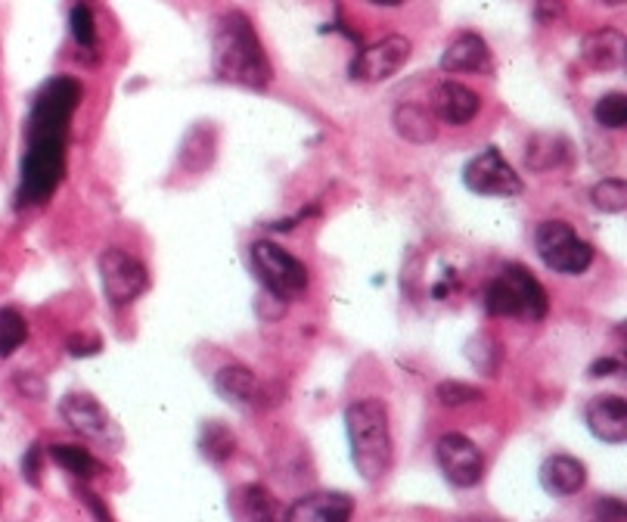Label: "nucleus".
I'll return each mask as SVG.
<instances>
[{"instance_id":"f257e3e1","label":"nucleus","mask_w":627,"mask_h":522,"mask_svg":"<svg viewBox=\"0 0 627 522\" xmlns=\"http://www.w3.org/2000/svg\"><path fill=\"white\" fill-rule=\"evenodd\" d=\"M81 103V84L75 78H50L38 91L29 116V143L19 169L16 205L34 209L44 205L65 174V143L69 122Z\"/></svg>"},{"instance_id":"f03ea898","label":"nucleus","mask_w":627,"mask_h":522,"mask_svg":"<svg viewBox=\"0 0 627 522\" xmlns=\"http://www.w3.org/2000/svg\"><path fill=\"white\" fill-rule=\"evenodd\" d=\"M212 69L221 81L240 84L249 91H264L274 78L259 34L252 29L249 16L240 10H230L214 22Z\"/></svg>"},{"instance_id":"7ed1b4c3","label":"nucleus","mask_w":627,"mask_h":522,"mask_svg":"<svg viewBox=\"0 0 627 522\" xmlns=\"http://www.w3.org/2000/svg\"><path fill=\"white\" fill-rule=\"evenodd\" d=\"M345 432L352 445L354 470L361 473V479L370 485L383 482L395 461L388 408L380 399L354 401L345 408Z\"/></svg>"},{"instance_id":"20e7f679","label":"nucleus","mask_w":627,"mask_h":522,"mask_svg":"<svg viewBox=\"0 0 627 522\" xmlns=\"http://www.w3.org/2000/svg\"><path fill=\"white\" fill-rule=\"evenodd\" d=\"M485 308L491 318H522V321H544L550 311L547 290L540 287L528 268L506 264L485 290Z\"/></svg>"},{"instance_id":"39448f33","label":"nucleus","mask_w":627,"mask_h":522,"mask_svg":"<svg viewBox=\"0 0 627 522\" xmlns=\"http://www.w3.org/2000/svg\"><path fill=\"white\" fill-rule=\"evenodd\" d=\"M249 259L264 292L274 295L276 302H295L307 292V268L283 247L259 240L249 247Z\"/></svg>"},{"instance_id":"423d86ee","label":"nucleus","mask_w":627,"mask_h":522,"mask_svg":"<svg viewBox=\"0 0 627 522\" xmlns=\"http://www.w3.org/2000/svg\"><path fill=\"white\" fill-rule=\"evenodd\" d=\"M535 249L540 261L556 274L578 277L594 264V247L582 240L568 221H544L535 231Z\"/></svg>"},{"instance_id":"0eeeda50","label":"nucleus","mask_w":627,"mask_h":522,"mask_svg":"<svg viewBox=\"0 0 627 522\" xmlns=\"http://www.w3.org/2000/svg\"><path fill=\"white\" fill-rule=\"evenodd\" d=\"M97 264H100V283H103V295H107L109 305H131L150 287L146 264L138 255L124 252V249L109 247Z\"/></svg>"},{"instance_id":"6e6552de","label":"nucleus","mask_w":627,"mask_h":522,"mask_svg":"<svg viewBox=\"0 0 627 522\" xmlns=\"http://www.w3.org/2000/svg\"><path fill=\"white\" fill-rule=\"evenodd\" d=\"M411 53H414V47L404 34H385L383 41L364 47L354 57L352 66H348V76L354 81H364V84H380V81L398 76L411 60Z\"/></svg>"},{"instance_id":"1a4fd4ad","label":"nucleus","mask_w":627,"mask_h":522,"mask_svg":"<svg viewBox=\"0 0 627 522\" xmlns=\"http://www.w3.org/2000/svg\"><path fill=\"white\" fill-rule=\"evenodd\" d=\"M435 461L454 489H475L485 476V458L463 432H444L435 445Z\"/></svg>"},{"instance_id":"9d476101","label":"nucleus","mask_w":627,"mask_h":522,"mask_svg":"<svg viewBox=\"0 0 627 522\" xmlns=\"http://www.w3.org/2000/svg\"><path fill=\"white\" fill-rule=\"evenodd\" d=\"M463 184L478 197H504L506 200V197H519L522 193V178L497 147H488L466 162Z\"/></svg>"},{"instance_id":"9b49d317","label":"nucleus","mask_w":627,"mask_h":522,"mask_svg":"<svg viewBox=\"0 0 627 522\" xmlns=\"http://www.w3.org/2000/svg\"><path fill=\"white\" fill-rule=\"evenodd\" d=\"M214 392L224 401H230L233 408H243V411H255L267 404V392L259 383V377L245 364H224V368L214 373Z\"/></svg>"},{"instance_id":"f8f14e48","label":"nucleus","mask_w":627,"mask_h":522,"mask_svg":"<svg viewBox=\"0 0 627 522\" xmlns=\"http://www.w3.org/2000/svg\"><path fill=\"white\" fill-rule=\"evenodd\" d=\"M584 423L606 445L627 442V401L621 395H597L584 408Z\"/></svg>"},{"instance_id":"ddd939ff","label":"nucleus","mask_w":627,"mask_h":522,"mask_svg":"<svg viewBox=\"0 0 627 522\" xmlns=\"http://www.w3.org/2000/svg\"><path fill=\"white\" fill-rule=\"evenodd\" d=\"M354 501L345 492H311L283 510V522H352Z\"/></svg>"},{"instance_id":"4468645a","label":"nucleus","mask_w":627,"mask_h":522,"mask_svg":"<svg viewBox=\"0 0 627 522\" xmlns=\"http://www.w3.org/2000/svg\"><path fill=\"white\" fill-rule=\"evenodd\" d=\"M60 414L69 423V430L81 439H107L112 430V420L103 411V404L88 392H69L60 401Z\"/></svg>"},{"instance_id":"2eb2a0df","label":"nucleus","mask_w":627,"mask_h":522,"mask_svg":"<svg viewBox=\"0 0 627 522\" xmlns=\"http://www.w3.org/2000/svg\"><path fill=\"white\" fill-rule=\"evenodd\" d=\"M478 107H482L478 93L459 81H442L432 91V116L444 124H454V128L469 124L478 116Z\"/></svg>"},{"instance_id":"dca6fc26","label":"nucleus","mask_w":627,"mask_h":522,"mask_svg":"<svg viewBox=\"0 0 627 522\" xmlns=\"http://www.w3.org/2000/svg\"><path fill=\"white\" fill-rule=\"evenodd\" d=\"M442 69L447 76H466V72H491V50L482 34L475 31H459L444 47Z\"/></svg>"},{"instance_id":"f3484780","label":"nucleus","mask_w":627,"mask_h":522,"mask_svg":"<svg viewBox=\"0 0 627 522\" xmlns=\"http://www.w3.org/2000/svg\"><path fill=\"white\" fill-rule=\"evenodd\" d=\"M627 41L618 29H599L590 31L582 44V60L587 69L594 72H615L625 66Z\"/></svg>"},{"instance_id":"a211bd4d","label":"nucleus","mask_w":627,"mask_h":522,"mask_svg":"<svg viewBox=\"0 0 627 522\" xmlns=\"http://www.w3.org/2000/svg\"><path fill=\"white\" fill-rule=\"evenodd\" d=\"M540 485L553 498H572L587 485V466L572 454H553L540 466Z\"/></svg>"},{"instance_id":"6ab92c4d","label":"nucleus","mask_w":627,"mask_h":522,"mask_svg":"<svg viewBox=\"0 0 627 522\" xmlns=\"http://www.w3.org/2000/svg\"><path fill=\"white\" fill-rule=\"evenodd\" d=\"M392 124H395L401 138L411 140L416 147H426L438 138V119L432 116V109L419 107V103H404V107L395 109Z\"/></svg>"},{"instance_id":"aec40b11","label":"nucleus","mask_w":627,"mask_h":522,"mask_svg":"<svg viewBox=\"0 0 627 522\" xmlns=\"http://www.w3.org/2000/svg\"><path fill=\"white\" fill-rule=\"evenodd\" d=\"M568 140L563 134H532L525 143V165L532 171L559 169L568 159Z\"/></svg>"},{"instance_id":"412c9836","label":"nucleus","mask_w":627,"mask_h":522,"mask_svg":"<svg viewBox=\"0 0 627 522\" xmlns=\"http://www.w3.org/2000/svg\"><path fill=\"white\" fill-rule=\"evenodd\" d=\"M214 159V128L212 124H196L181 143V165L186 171H202L212 165Z\"/></svg>"},{"instance_id":"4be33fe9","label":"nucleus","mask_w":627,"mask_h":522,"mask_svg":"<svg viewBox=\"0 0 627 522\" xmlns=\"http://www.w3.org/2000/svg\"><path fill=\"white\" fill-rule=\"evenodd\" d=\"M47 454L53 458V463H60L65 473H72L75 479H84V482L100 473V463H97V458H93L88 448L50 445V451H47Z\"/></svg>"},{"instance_id":"5701e85b","label":"nucleus","mask_w":627,"mask_h":522,"mask_svg":"<svg viewBox=\"0 0 627 522\" xmlns=\"http://www.w3.org/2000/svg\"><path fill=\"white\" fill-rule=\"evenodd\" d=\"M200 451L202 458H209L212 463H224L227 458H233V451H236V439H233V432L224 426V423H205L202 426V435H200Z\"/></svg>"},{"instance_id":"b1692460","label":"nucleus","mask_w":627,"mask_h":522,"mask_svg":"<svg viewBox=\"0 0 627 522\" xmlns=\"http://www.w3.org/2000/svg\"><path fill=\"white\" fill-rule=\"evenodd\" d=\"M243 508L249 522H283V508L264 485H245Z\"/></svg>"},{"instance_id":"393cba45","label":"nucleus","mask_w":627,"mask_h":522,"mask_svg":"<svg viewBox=\"0 0 627 522\" xmlns=\"http://www.w3.org/2000/svg\"><path fill=\"white\" fill-rule=\"evenodd\" d=\"M29 339V323L16 311V308H3L0 311V358H10L16 349H22Z\"/></svg>"},{"instance_id":"a878e982","label":"nucleus","mask_w":627,"mask_h":522,"mask_svg":"<svg viewBox=\"0 0 627 522\" xmlns=\"http://www.w3.org/2000/svg\"><path fill=\"white\" fill-rule=\"evenodd\" d=\"M590 200H594L599 212H606V215H621L627 209V184L621 178H603V181L594 184V190H590Z\"/></svg>"},{"instance_id":"bb28decb","label":"nucleus","mask_w":627,"mask_h":522,"mask_svg":"<svg viewBox=\"0 0 627 522\" xmlns=\"http://www.w3.org/2000/svg\"><path fill=\"white\" fill-rule=\"evenodd\" d=\"M469 361H473L475 370H482L485 377H494L497 368H500V345H497V339L491 337V333H478V337L469 339Z\"/></svg>"},{"instance_id":"cd10ccee","label":"nucleus","mask_w":627,"mask_h":522,"mask_svg":"<svg viewBox=\"0 0 627 522\" xmlns=\"http://www.w3.org/2000/svg\"><path fill=\"white\" fill-rule=\"evenodd\" d=\"M594 122L606 131H621L627 124V97L621 91L606 93L599 97L597 107H594Z\"/></svg>"},{"instance_id":"c85d7f7f","label":"nucleus","mask_w":627,"mask_h":522,"mask_svg":"<svg viewBox=\"0 0 627 522\" xmlns=\"http://www.w3.org/2000/svg\"><path fill=\"white\" fill-rule=\"evenodd\" d=\"M69 29L75 38L78 50L93 53L97 50V22H93V10L88 3H75L72 13H69Z\"/></svg>"},{"instance_id":"c756f323","label":"nucleus","mask_w":627,"mask_h":522,"mask_svg":"<svg viewBox=\"0 0 627 522\" xmlns=\"http://www.w3.org/2000/svg\"><path fill=\"white\" fill-rule=\"evenodd\" d=\"M435 399L442 401L444 408H463V404H473L482 399V392L469 383H459V380H444L435 389Z\"/></svg>"},{"instance_id":"7c9ffc66","label":"nucleus","mask_w":627,"mask_h":522,"mask_svg":"<svg viewBox=\"0 0 627 522\" xmlns=\"http://www.w3.org/2000/svg\"><path fill=\"white\" fill-rule=\"evenodd\" d=\"M590 520L594 522H627L625 501H621V498H613V494L597 498V501H594V508H590Z\"/></svg>"},{"instance_id":"2f4dec72","label":"nucleus","mask_w":627,"mask_h":522,"mask_svg":"<svg viewBox=\"0 0 627 522\" xmlns=\"http://www.w3.org/2000/svg\"><path fill=\"white\" fill-rule=\"evenodd\" d=\"M566 13V0H535V19L540 26H553Z\"/></svg>"},{"instance_id":"473e14b6","label":"nucleus","mask_w":627,"mask_h":522,"mask_svg":"<svg viewBox=\"0 0 627 522\" xmlns=\"http://www.w3.org/2000/svg\"><path fill=\"white\" fill-rule=\"evenodd\" d=\"M16 389H19L26 399H34V401L47 399V383L38 377V373H19V377H16Z\"/></svg>"},{"instance_id":"72a5a7b5","label":"nucleus","mask_w":627,"mask_h":522,"mask_svg":"<svg viewBox=\"0 0 627 522\" xmlns=\"http://www.w3.org/2000/svg\"><path fill=\"white\" fill-rule=\"evenodd\" d=\"M41 461H44V448L41 445H31L22 458V473L31 485H41Z\"/></svg>"},{"instance_id":"f704fd0d","label":"nucleus","mask_w":627,"mask_h":522,"mask_svg":"<svg viewBox=\"0 0 627 522\" xmlns=\"http://www.w3.org/2000/svg\"><path fill=\"white\" fill-rule=\"evenodd\" d=\"M100 352V339H84V337H72L69 339V354L72 358H88V354Z\"/></svg>"},{"instance_id":"c9c22d12","label":"nucleus","mask_w":627,"mask_h":522,"mask_svg":"<svg viewBox=\"0 0 627 522\" xmlns=\"http://www.w3.org/2000/svg\"><path fill=\"white\" fill-rule=\"evenodd\" d=\"M615 373H621V361H615V358H599L590 364V377H615Z\"/></svg>"},{"instance_id":"e433bc0d","label":"nucleus","mask_w":627,"mask_h":522,"mask_svg":"<svg viewBox=\"0 0 627 522\" xmlns=\"http://www.w3.org/2000/svg\"><path fill=\"white\" fill-rule=\"evenodd\" d=\"M81 498H84V504H88V508L93 510V516H97V522H112V516H109V510L103 508V501H100L97 494L84 492V494H81Z\"/></svg>"},{"instance_id":"4c0bfd02","label":"nucleus","mask_w":627,"mask_h":522,"mask_svg":"<svg viewBox=\"0 0 627 522\" xmlns=\"http://www.w3.org/2000/svg\"><path fill=\"white\" fill-rule=\"evenodd\" d=\"M454 522H500V520H494V516H457Z\"/></svg>"},{"instance_id":"58836bf2","label":"nucleus","mask_w":627,"mask_h":522,"mask_svg":"<svg viewBox=\"0 0 627 522\" xmlns=\"http://www.w3.org/2000/svg\"><path fill=\"white\" fill-rule=\"evenodd\" d=\"M367 3H376V7H401L404 0H367Z\"/></svg>"},{"instance_id":"ea45409f","label":"nucleus","mask_w":627,"mask_h":522,"mask_svg":"<svg viewBox=\"0 0 627 522\" xmlns=\"http://www.w3.org/2000/svg\"><path fill=\"white\" fill-rule=\"evenodd\" d=\"M603 3H609V7H621L625 0H603Z\"/></svg>"}]
</instances>
